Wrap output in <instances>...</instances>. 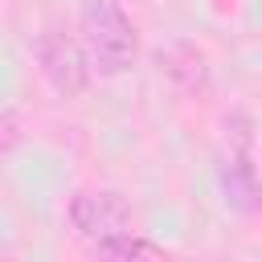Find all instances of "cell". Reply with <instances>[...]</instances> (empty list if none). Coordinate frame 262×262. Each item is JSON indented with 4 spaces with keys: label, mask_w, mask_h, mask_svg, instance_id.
Here are the masks:
<instances>
[{
    "label": "cell",
    "mask_w": 262,
    "mask_h": 262,
    "mask_svg": "<svg viewBox=\"0 0 262 262\" xmlns=\"http://www.w3.org/2000/svg\"><path fill=\"white\" fill-rule=\"evenodd\" d=\"M82 45L90 70L106 78L131 70L139 57V33L119 0H82Z\"/></svg>",
    "instance_id": "obj_1"
},
{
    "label": "cell",
    "mask_w": 262,
    "mask_h": 262,
    "mask_svg": "<svg viewBox=\"0 0 262 262\" xmlns=\"http://www.w3.org/2000/svg\"><path fill=\"white\" fill-rule=\"evenodd\" d=\"M229 151L217 164V180L225 192V205L237 213L258 209V168H254V123L250 115H229Z\"/></svg>",
    "instance_id": "obj_2"
},
{
    "label": "cell",
    "mask_w": 262,
    "mask_h": 262,
    "mask_svg": "<svg viewBox=\"0 0 262 262\" xmlns=\"http://www.w3.org/2000/svg\"><path fill=\"white\" fill-rule=\"evenodd\" d=\"M66 217H70V225H74L86 242H106V237L131 233V225H135L131 205H127L119 192H111V188H86V192H74Z\"/></svg>",
    "instance_id": "obj_3"
},
{
    "label": "cell",
    "mask_w": 262,
    "mask_h": 262,
    "mask_svg": "<svg viewBox=\"0 0 262 262\" xmlns=\"http://www.w3.org/2000/svg\"><path fill=\"white\" fill-rule=\"evenodd\" d=\"M33 57H37L45 82H49L61 98H74V94H82V90L90 86V61H86V49H82L74 37L49 29V33H41V37L33 41Z\"/></svg>",
    "instance_id": "obj_4"
},
{
    "label": "cell",
    "mask_w": 262,
    "mask_h": 262,
    "mask_svg": "<svg viewBox=\"0 0 262 262\" xmlns=\"http://www.w3.org/2000/svg\"><path fill=\"white\" fill-rule=\"evenodd\" d=\"M160 66H164L180 86H188V90L205 86V78H209V70H205V53L192 49V45H172L168 53H160Z\"/></svg>",
    "instance_id": "obj_5"
},
{
    "label": "cell",
    "mask_w": 262,
    "mask_h": 262,
    "mask_svg": "<svg viewBox=\"0 0 262 262\" xmlns=\"http://www.w3.org/2000/svg\"><path fill=\"white\" fill-rule=\"evenodd\" d=\"M94 254L98 258H168L164 246L139 237L135 229L131 233H119V237H106V242H94Z\"/></svg>",
    "instance_id": "obj_6"
}]
</instances>
